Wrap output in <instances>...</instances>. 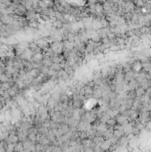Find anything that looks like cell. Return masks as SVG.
<instances>
[{
    "label": "cell",
    "instance_id": "1",
    "mask_svg": "<svg viewBox=\"0 0 151 152\" xmlns=\"http://www.w3.org/2000/svg\"><path fill=\"white\" fill-rule=\"evenodd\" d=\"M115 118H116V120H117V124H120V125H124V124L129 123L128 119H127V117L124 116V115H122V114H120V113L118 114Z\"/></svg>",
    "mask_w": 151,
    "mask_h": 152
},
{
    "label": "cell",
    "instance_id": "2",
    "mask_svg": "<svg viewBox=\"0 0 151 152\" xmlns=\"http://www.w3.org/2000/svg\"><path fill=\"white\" fill-rule=\"evenodd\" d=\"M135 93H136V97H141L142 95H144L146 93V90L141 86H139L138 88L135 89Z\"/></svg>",
    "mask_w": 151,
    "mask_h": 152
},
{
    "label": "cell",
    "instance_id": "3",
    "mask_svg": "<svg viewBox=\"0 0 151 152\" xmlns=\"http://www.w3.org/2000/svg\"><path fill=\"white\" fill-rule=\"evenodd\" d=\"M124 132L123 129H116L113 131V135L116 137V138L119 139L120 137H122L123 135H124Z\"/></svg>",
    "mask_w": 151,
    "mask_h": 152
},
{
    "label": "cell",
    "instance_id": "4",
    "mask_svg": "<svg viewBox=\"0 0 151 152\" xmlns=\"http://www.w3.org/2000/svg\"><path fill=\"white\" fill-rule=\"evenodd\" d=\"M93 87L88 85L86 87H84V95H93Z\"/></svg>",
    "mask_w": 151,
    "mask_h": 152
},
{
    "label": "cell",
    "instance_id": "5",
    "mask_svg": "<svg viewBox=\"0 0 151 152\" xmlns=\"http://www.w3.org/2000/svg\"><path fill=\"white\" fill-rule=\"evenodd\" d=\"M106 124L107 125H108V126H114V125L117 124V120H116V118H109L107 120V122H106Z\"/></svg>",
    "mask_w": 151,
    "mask_h": 152
},
{
    "label": "cell",
    "instance_id": "6",
    "mask_svg": "<svg viewBox=\"0 0 151 152\" xmlns=\"http://www.w3.org/2000/svg\"><path fill=\"white\" fill-rule=\"evenodd\" d=\"M141 31L144 32L145 34H149V33H151L150 28H144V29H142L141 30Z\"/></svg>",
    "mask_w": 151,
    "mask_h": 152
},
{
    "label": "cell",
    "instance_id": "7",
    "mask_svg": "<svg viewBox=\"0 0 151 152\" xmlns=\"http://www.w3.org/2000/svg\"><path fill=\"white\" fill-rule=\"evenodd\" d=\"M138 5H140V6L143 5V2H142V0H138Z\"/></svg>",
    "mask_w": 151,
    "mask_h": 152
},
{
    "label": "cell",
    "instance_id": "8",
    "mask_svg": "<svg viewBox=\"0 0 151 152\" xmlns=\"http://www.w3.org/2000/svg\"><path fill=\"white\" fill-rule=\"evenodd\" d=\"M8 87H9V85H8L7 84H3V89H8Z\"/></svg>",
    "mask_w": 151,
    "mask_h": 152
},
{
    "label": "cell",
    "instance_id": "9",
    "mask_svg": "<svg viewBox=\"0 0 151 152\" xmlns=\"http://www.w3.org/2000/svg\"><path fill=\"white\" fill-rule=\"evenodd\" d=\"M149 112H150V117H151V110H150V111H149Z\"/></svg>",
    "mask_w": 151,
    "mask_h": 152
}]
</instances>
